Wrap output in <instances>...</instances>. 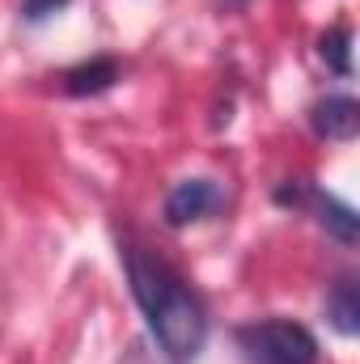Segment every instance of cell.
Masks as SVG:
<instances>
[{"mask_svg": "<svg viewBox=\"0 0 360 364\" xmlns=\"http://www.w3.org/2000/svg\"><path fill=\"white\" fill-rule=\"evenodd\" d=\"M127 275H132V292H136L162 352H170L174 360H195L208 343V318H203V305L195 301V292L166 263H157L140 250H127Z\"/></svg>", "mask_w": 360, "mask_h": 364, "instance_id": "obj_1", "label": "cell"}, {"mask_svg": "<svg viewBox=\"0 0 360 364\" xmlns=\"http://www.w3.org/2000/svg\"><path fill=\"white\" fill-rule=\"evenodd\" d=\"M238 348L250 364H318V343L301 322L268 318L238 331Z\"/></svg>", "mask_w": 360, "mask_h": 364, "instance_id": "obj_2", "label": "cell"}, {"mask_svg": "<svg viewBox=\"0 0 360 364\" xmlns=\"http://www.w3.org/2000/svg\"><path fill=\"white\" fill-rule=\"evenodd\" d=\"M216 203H221L216 182L212 178H186V182H179V186L170 191V199H166V220H170L174 229H182V225H191V220H203Z\"/></svg>", "mask_w": 360, "mask_h": 364, "instance_id": "obj_3", "label": "cell"}, {"mask_svg": "<svg viewBox=\"0 0 360 364\" xmlns=\"http://www.w3.org/2000/svg\"><path fill=\"white\" fill-rule=\"evenodd\" d=\"M309 123H314V132L327 136V140H352L360 132V102L348 97V93H331V97L314 102Z\"/></svg>", "mask_w": 360, "mask_h": 364, "instance_id": "obj_4", "label": "cell"}, {"mask_svg": "<svg viewBox=\"0 0 360 364\" xmlns=\"http://www.w3.org/2000/svg\"><path fill=\"white\" fill-rule=\"evenodd\" d=\"M119 81V64L115 60H90V64H77L64 73V93L73 97H93V93H106Z\"/></svg>", "mask_w": 360, "mask_h": 364, "instance_id": "obj_5", "label": "cell"}, {"mask_svg": "<svg viewBox=\"0 0 360 364\" xmlns=\"http://www.w3.org/2000/svg\"><path fill=\"white\" fill-rule=\"evenodd\" d=\"M327 318L339 335H356L360 331V292H356V279H335L331 292H327Z\"/></svg>", "mask_w": 360, "mask_h": 364, "instance_id": "obj_6", "label": "cell"}, {"mask_svg": "<svg viewBox=\"0 0 360 364\" xmlns=\"http://www.w3.org/2000/svg\"><path fill=\"white\" fill-rule=\"evenodd\" d=\"M309 203H314V212H318V220H322V229H331L339 242H356L360 237V220L356 212L348 208V203H339L335 195H318V191H309Z\"/></svg>", "mask_w": 360, "mask_h": 364, "instance_id": "obj_7", "label": "cell"}, {"mask_svg": "<svg viewBox=\"0 0 360 364\" xmlns=\"http://www.w3.org/2000/svg\"><path fill=\"white\" fill-rule=\"evenodd\" d=\"M318 55L327 60V68H335L339 77H348L352 73V30L348 26H331L318 38Z\"/></svg>", "mask_w": 360, "mask_h": 364, "instance_id": "obj_8", "label": "cell"}, {"mask_svg": "<svg viewBox=\"0 0 360 364\" xmlns=\"http://www.w3.org/2000/svg\"><path fill=\"white\" fill-rule=\"evenodd\" d=\"M68 0H21V17L26 21H47L51 13H60Z\"/></svg>", "mask_w": 360, "mask_h": 364, "instance_id": "obj_9", "label": "cell"}]
</instances>
